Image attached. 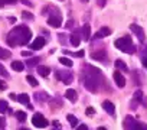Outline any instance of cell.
<instances>
[{"label":"cell","instance_id":"obj_39","mask_svg":"<svg viewBox=\"0 0 147 130\" xmlns=\"http://www.w3.org/2000/svg\"><path fill=\"white\" fill-rule=\"evenodd\" d=\"M2 127H5V118L0 117V129H2Z\"/></svg>","mask_w":147,"mask_h":130},{"label":"cell","instance_id":"obj_16","mask_svg":"<svg viewBox=\"0 0 147 130\" xmlns=\"http://www.w3.org/2000/svg\"><path fill=\"white\" fill-rule=\"evenodd\" d=\"M56 78H58V80H62V81H65L66 84H69V83H71V80H72L71 74H61L59 71L56 72Z\"/></svg>","mask_w":147,"mask_h":130},{"label":"cell","instance_id":"obj_11","mask_svg":"<svg viewBox=\"0 0 147 130\" xmlns=\"http://www.w3.org/2000/svg\"><path fill=\"white\" fill-rule=\"evenodd\" d=\"M102 107H104V110H105L110 116H114V114H115V107H114V104H113L111 101L105 100V101L102 103Z\"/></svg>","mask_w":147,"mask_h":130},{"label":"cell","instance_id":"obj_4","mask_svg":"<svg viewBox=\"0 0 147 130\" xmlns=\"http://www.w3.org/2000/svg\"><path fill=\"white\" fill-rule=\"evenodd\" d=\"M32 123H33L35 127H39V129H43V127H48V126H49L48 118H45V116L40 114V113H35V114H33Z\"/></svg>","mask_w":147,"mask_h":130},{"label":"cell","instance_id":"obj_28","mask_svg":"<svg viewBox=\"0 0 147 130\" xmlns=\"http://www.w3.org/2000/svg\"><path fill=\"white\" fill-rule=\"evenodd\" d=\"M0 75H2V77H5V78H9V74H7L6 68L3 67L2 64H0Z\"/></svg>","mask_w":147,"mask_h":130},{"label":"cell","instance_id":"obj_9","mask_svg":"<svg viewBox=\"0 0 147 130\" xmlns=\"http://www.w3.org/2000/svg\"><path fill=\"white\" fill-rule=\"evenodd\" d=\"M91 58L92 59H97V61H105L107 59V52H105V49H101V51H97V52H92L91 53Z\"/></svg>","mask_w":147,"mask_h":130},{"label":"cell","instance_id":"obj_26","mask_svg":"<svg viewBox=\"0 0 147 130\" xmlns=\"http://www.w3.org/2000/svg\"><path fill=\"white\" fill-rule=\"evenodd\" d=\"M134 130H147V124H146V123H140V121H136Z\"/></svg>","mask_w":147,"mask_h":130},{"label":"cell","instance_id":"obj_27","mask_svg":"<svg viewBox=\"0 0 147 130\" xmlns=\"http://www.w3.org/2000/svg\"><path fill=\"white\" fill-rule=\"evenodd\" d=\"M26 81H28V83H29L32 87H36V85H38L36 78H35V77H32V75H28V77H26Z\"/></svg>","mask_w":147,"mask_h":130},{"label":"cell","instance_id":"obj_29","mask_svg":"<svg viewBox=\"0 0 147 130\" xmlns=\"http://www.w3.org/2000/svg\"><path fill=\"white\" fill-rule=\"evenodd\" d=\"M39 62V58H32V59H29L26 64H28V67H33V65H36Z\"/></svg>","mask_w":147,"mask_h":130},{"label":"cell","instance_id":"obj_5","mask_svg":"<svg viewBox=\"0 0 147 130\" xmlns=\"http://www.w3.org/2000/svg\"><path fill=\"white\" fill-rule=\"evenodd\" d=\"M130 29H131V32L138 38V41H141V42H144V41H146V33H144V30H143V28H141V26H138V25L133 23V25H130Z\"/></svg>","mask_w":147,"mask_h":130},{"label":"cell","instance_id":"obj_34","mask_svg":"<svg viewBox=\"0 0 147 130\" xmlns=\"http://www.w3.org/2000/svg\"><path fill=\"white\" fill-rule=\"evenodd\" d=\"M85 113H87V114H88V116H91V114H94V113H95V110H94V108H92V107H88V108H87V111H85Z\"/></svg>","mask_w":147,"mask_h":130},{"label":"cell","instance_id":"obj_43","mask_svg":"<svg viewBox=\"0 0 147 130\" xmlns=\"http://www.w3.org/2000/svg\"><path fill=\"white\" fill-rule=\"evenodd\" d=\"M20 130H30V129H20Z\"/></svg>","mask_w":147,"mask_h":130},{"label":"cell","instance_id":"obj_20","mask_svg":"<svg viewBox=\"0 0 147 130\" xmlns=\"http://www.w3.org/2000/svg\"><path fill=\"white\" fill-rule=\"evenodd\" d=\"M66 118H68V121H69V124H71L72 127H77V126H78V118L74 116V114H68Z\"/></svg>","mask_w":147,"mask_h":130},{"label":"cell","instance_id":"obj_37","mask_svg":"<svg viewBox=\"0 0 147 130\" xmlns=\"http://www.w3.org/2000/svg\"><path fill=\"white\" fill-rule=\"evenodd\" d=\"M6 84H5V81H2V80H0V90H6Z\"/></svg>","mask_w":147,"mask_h":130},{"label":"cell","instance_id":"obj_23","mask_svg":"<svg viewBox=\"0 0 147 130\" xmlns=\"http://www.w3.org/2000/svg\"><path fill=\"white\" fill-rule=\"evenodd\" d=\"M134 101H136V103H141V104H143V93H141L140 90H137V91L134 93Z\"/></svg>","mask_w":147,"mask_h":130},{"label":"cell","instance_id":"obj_6","mask_svg":"<svg viewBox=\"0 0 147 130\" xmlns=\"http://www.w3.org/2000/svg\"><path fill=\"white\" fill-rule=\"evenodd\" d=\"M62 23V18L59 15H52L49 19H48V25L52 26V28H59Z\"/></svg>","mask_w":147,"mask_h":130},{"label":"cell","instance_id":"obj_1","mask_svg":"<svg viewBox=\"0 0 147 130\" xmlns=\"http://www.w3.org/2000/svg\"><path fill=\"white\" fill-rule=\"evenodd\" d=\"M32 38V30L25 26V25H19V26H15L9 33H7V43L10 46H16V45H26L29 43Z\"/></svg>","mask_w":147,"mask_h":130},{"label":"cell","instance_id":"obj_22","mask_svg":"<svg viewBox=\"0 0 147 130\" xmlns=\"http://www.w3.org/2000/svg\"><path fill=\"white\" fill-rule=\"evenodd\" d=\"M10 51L7 49H3V48H0V59H6V58H10Z\"/></svg>","mask_w":147,"mask_h":130},{"label":"cell","instance_id":"obj_13","mask_svg":"<svg viewBox=\"0 0 147 130\" xmlns=\"http://www.w3.org/2000/svg\"><path fill=\"white\" fill-rule=\"evenodd\" d=\"M38 72L40 77H48L51 70H49V67H45V65H38Z\"/></svg>","mask_w":147,"mask_h":130},{"label":"cell","instance_id":"obj_41","mask_svg":"<svg viewBox=\"0 0 147 130\" xmlns=\"http://www.w3.org/2000/svg\"><path fill=\"white\" fill-rule=\"evenodd\" d=\"M22 55H23V56H30V52H28V51H22Z\"/></svg>","mask_w":147,"mask_h":130},{"label":"cell","instance_id":"obj_38","mask_svg":"<svg viewBox=\"0 0 147 130\" xmlns=\"http://www.w3.org/2000/svg\"><path fill=\"white\" fill-rule=\"evenodd\" d=\"M9 95H10V100H18V95H16L15 93H10Z\"/></svg>","mask_w":147,"mask_h":130},{"label":"cell","instance_id":"obj_7","mask_svg":"<svg viewBox=\"0 0 147 130\" xmlns=\"http://www.w3.org/2000/svg\"><path fill=\"white\" fill-rule=\"evenodd\" d=\"M45 43H46V39L42 38V36H38V38L30 43V48H32V49H40V48L45 46Z\"/></svg>","mask_w":147,"mask_h":130},{"label":"cell","instance_id":"obj_33","mask_svg":"<svg viewBox=\"0 0 147 130\" xmlns=\"http://www.w3.org/2000/svg\"><path fill=\"white\" fill-rule=\"evenodd\" d=\"M22 15H23V19H29V20H32V19H33L32 13H29V12H23Z\"/></svg>","mask_w":147,"mask_h":130},{"label":"cell","instance_id":"obj_24","mask_svg":"<svg viewBox=\"0 0 147 130\" xmlns=\"http://www.w3.org/2000/svg\"><path fill=\"white\" fill-rule=\"evenodd\" d=\"M7 110H9V104H7V101L0 100V113H5V111H7Z\"/></svg>","mask_w":147,"mask_h":130},{"label":"cell","instance_id":"obj_14","mask_svg":"<svg viewBox=\"0 0 147 130\" xmlns=\"http://www.w3.org/2000/svg\"><path fill=\"white\" fill-rule=\"evenodd\" d=\"M82 36H84L85 41H90V38H91V28H90L88 23H85L82 26Z\"/></svg>","mask_w":147,"mask_h":130},{"label":"cell","instance_id":"obj_15","mask_svg":"<svg viewBox=\"0 0 147 130\" xmlns=\"http://www.w3.org/2000/svg\"><path fill=\"white\" fill-rule=\"evenodd\" d=\"M12 68H13L15 71L22 72V71L25 70V64H23L22 61H13V62H12Z\"/></svg>","mask_w":147,"mask_h":130},{"label":"cell","instance_id":"obj_18","mask_svg":"<svg viewBox=\"0 0 147 130\" xmlns=\"http://www.w3.org/2000/svg\"><path fill=\"white\" fill-rule=\"evenodd\" d=\"M59 62H61L62 65H65V67H68V68H71L72 65H74V62H72L69 58H66V56H61V58H59Z\"/></svg>","mask_w":147,"mask_h":130},{"label":"cell","instance_id":"obj_10","mask_svg":"<svg viewBox=\"0 0 147 130\" xmlns=\"http://www.w3.org/2000/svg\"><path fill=\"white\" fill-rule=\"evenodd\" d=\"M114 81H115L117 87H120V88H123L125 85V78L120 74V71H115L114 72Z\"/></svg>","mask_w":147,"mask_h":130},{"label":"cell","instance_id":"obj_12","mask_svg":"<svg viewBox=\"0 0 147 130\" xmlns=\"http://www.w3.org/2000/svg\"><path fill=\"white\" fill-rule=\"evenodd\" d=\"M65 97H66L69 101H72V103H75V101L78 100V94H77V91H75V90H72V88H68V90H66Z\"/></svg>","mask_w":147,"mask_h":130},{"label":"cell","instance_id":"obj_17","mask_svg":"<svg viewBox=\"0 0 147 130\" xmlns=\"http://www.w3.org/2000/svg\"><path fill=\"white\" fill-rule=\"evenodd\" d=\"M18 101L22 103V104H26V106H28V104L30 103V97H29L28 94L23 93V94H19V95H18Z\"/></svg>","mask_w":147,"mask_h":130},{"label":"cell","instance_id":"obj_3","mask_svg":"<svg viewBox=\"0 0 147 130\" xmlns=\"http://www.w3.org/2000/svg\"><path fill=\"white\" fill-rule=\"evenodd\" d=\"M114 45H115V48H118L120 51H123L125 53H133L136 51V46H134V43H133L130 36H123V38L117 39L114 42Z\"/></svg>","mask_w":147,"mask_h":130},{"label":"cell","instance_id":"obj_25","mask_svg":"<svg viewBox=\"0 0 147 130\" xmlns=\"http://www.w3.org/2000/svg\"><path fill=\"white\" fill-rule=\"evenodd\" d=\"M16 118H18L19 121H25V120L28 118V116H26L25 111H16Z\"/></svg>","mask_w":147,"mask_h":130},{"label":"cell","instance_id":"obj_21","mask_svg":"<svg viewBox=\"0 0 147 130\" xmlns=\"http://www.w3.org/2000/svg\"><path fill=\"white\" fill-rule=\"evenodd\" d=\"M69 42H71L74 46H78V45L81 43V39H80V36H78V35H71V39H69Z\"/></svg>","mask_w":147,"mask_h":130},{"label":"cell","instance_id":"obj_36","mask_svg":"<svg viewBox=\"0 0 147 130\" xmlns=\"http://www.w3.org/2000/svg\"><path fill=\"white\" fill-rule=\"evenodd\" d=\"M77 130H88V127H87L85 124H80V126L77 127Z\"/></svg>","mask_w":147,"mask_h":130},{"label":"cell","instance_id":"obj_19","mask_svg":"<svg viewBox=\"0 0 147 130\" xmlns=\"http://www.w3.org/2000/svg\"><path fill=\"white\" fill-rule=\"evenodd\" d=\"M114 65H115V68L117 70H121V71H127L128 68H127V65L121 61V59H117L115 62H114Z\"/></svg>","mask_w":147,"mask_h":130},{"label":"cell","instance_id":"obj_35","mask_svg":"<svg viewBox=\"0 0 147 130\" xmlns=\"http://www.w3.org/2000/svg\"><path fill=\"white\" fill-rule=\"evenodd\" d=\"M74 56H77V58L84 56V51H78V52H75V53H74Z\"/></svg>","mask_w":147,"mask_h":130},{"label":"cell","instance_id":"obj_32","mask_svg":"<svg viewBox=\"0 0 147 130\" xmlns=\"http://www.w3.org/2000/svg\"><path fill=\"white\" fill-rule=\"evenodd\" d=\"M35 95H36L38 101H39V100H48V97H46V94H45V93H40V94H39V93H36Z\"/></svg>","mask_w":147,"mask_h":130},{"label":"cell","instance_id":"obj_40","mask_svg":"<svg viewBox=\"0 0 147 130\" xmlns=\"http://www.w3.org/2000/svg\"><path fill=\"white\" fill-rule=\"evenodd\" d=\"M22 3H23V5H26V6H32V3L29 2V0H22Z\"/></svg>","mask_w":147,"mask_h":130},{"label":"cell","instance_id":"obj_44","mask_svg":"<svg viewBox=\"0 0 147 130\" xmlns=\"http://www.w3.org/2000/svg\"><path fill=\"white\" fill-rule=\"evenodd\" d=\"M82 2H85V3H87V2H88V0H82Z\"/></svg>","mask_w":147,"mask_h":130},{"label":"cell","instance_id":"obj_31","mask_svg":"<svg viewBox=\"0 0 147 130\" xmlns=\"http://www.w3.org/2000/svg\"><path fill=\"white\" fill-rule=\"evenodd\" d=\"M141 62H143V65L147 68V49L144 51V53H143V56H141Z\"/></svg>","mask_w":147,"mask_h":130},{"label":"cell","instance_id":"obj_8","mask_svg":"<svg viewBox=\"0 0 147 130\" xmlns=\"http://www.w3.org/2000/svg\"><path fill=\"white\" fill-rule=\"evenodd\" d=\"M111 33V29L108 28V26H102L95 35H94V38L95 39H101V38H105V36H108Z\"/></svg>","mask_w":147,"mask_h":130},{"label":"cell","instance_id":"obj_30","mask_svg":"<svg viewBox=\"0 0 147 130\" xmlns=\"http://www.w3.org/2000/svg\"><path fill=\"white\" fill-rule=\"evenodd\" d=\"M18 0H0V7H3L5 5H10V3H15Z\"/></svg>","mask_w":147,"mask_h":130},{"label":"cell","instance_id":"obj_2","mask_svg":"<svg viewBox=\"0 0 147 130\" xmlns=\"http://www.w3.org/2000/svg\"><path fill=\"white\" fill-rule=\"evenodd\" d=\"M87 68L91 71V72H88L87 70H85V72L82 74V84H84V87L88 90V91H91V93H95L97 90H98V80L101 78V70H98V68H94V67H91V65H87Z\"/></svg>","mask_w":147,"mask_h":130},{"label":"cell","instance_id":"obj_42","mask_svg":"<svg viewBox=\"0 0 147 130\" xmlns=\"http://www.w3.org/2000/svg\"><path fill=\"white\" fill-rule=\"evenodd\" d=\"M97 130H107V129H105V127H98Z\"/></svg>","mask_w":147,"mask_h":130}]
</instances>
